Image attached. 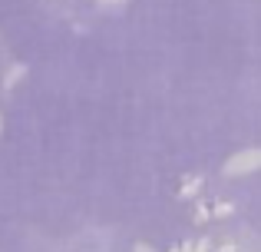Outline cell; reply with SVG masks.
Listing matches in <instances>:
<instances>
[{
	"mask_svg": "<svg viewBox=\"0 0 261 252\" xmlns=\"http://www.w3.org/2000/svg\"><path fill=\"white\" fill-rule=\"evenodd\" d=\"M212 216H215V209H212V206H205V202H198V206H195V222H208Z\"/></svg>",
	"mask_w": 261,
	"mask_h": 252,
	"instance_id": "cell-5",
	"label": "cell"
},
{
	"mask_svg": "<svg viewBox=\"0 0 261 252\" xmlns=\"http://www.w3.org/2000/svg\"><path fill=\"white\" fill-rule=\"evenodd\" d=\"M202 176H185L182 182H178V199H195L198 189H202Z\"/></svg>",
	"mask_w": 261,
	"mask_h": 252,
	"instance_id": "cell-2",
	"label": "cell"
},
{
	"mask_svg": "<svg viewBox=\"0 0 261 252\" xmlns=\"http://www.w3.org/2000/svg\"><path fill=\"white\" fill-rule=\"evenodd\" d=\"M169 252H182V242H178V246H172V249H169Z\"/></svg>",
	"mask_w": 261,
	"mask_h": 252,
	"instance_id": "cell-9",
	"label": "cell"
},
{
	"mask_svg": "<svg viewBox=\"0 0 261 252\" xmlns=\"http://www.w3.org/2000/svg\"><path fill=\"white\" fill-rule=\"evenodd\" d=\"M23 77H27V66L23 63H13L10 70H7V77H4V90H13V86H17Z\"/></svg>",
	"mask_w": 261,
	"mask_h": 252,
	"instance_id": "cell-4",
	"label": "cell"
},
{
	"mask_svg": "<svg viewBox=\"0 0 261 252\" xmlns=\"http://www.w3.org/2000/svg\"><path fill=\"white\" fill-rule=\"evenodd\" d=\"M212 209H215V219H225V216L235 213V206H231V202H215Z\"/></svg>",
	"mask_w": 261,
	"mask_h": 252,
	"instance_id": "cell-6",
	"label": "cell"
},
{
	"mask_svg": "<svg viewBox=\"0 0 261 252\" xmlns=\"http://www.w3.org/2000/svg\"><path fill=\"white\" fill-rule=\"evenodd\" d=\"M0 133H4V117H0Z\"/></svg>",
	"mask_w": 261,
	"mask_h": 252,
	"instance_id": "cell-10",
	"label": "cell"
},
{
	"mask_svg": "<svg viewBox=\"0 0 261 252\" xmlns=\"http://www.w3.org/2000/svg\"><path fill=\"white\" fill-rule=\"evenodd\" d=\"M215 252H238L235 242H222V246H215Z\"/></svg>",
	"mask_w": 261,
	"mask_h": 252,
	"instance_id": "cell-7",
	"label": "cell"
},
{
	"mask_svg": "<svg viewBox=\"0 0 261 252\" xmlns=\"http://www.w3.org/2000/svg\"><path fill=\"white\" fill-rule=\"evenodd\" d=\"M182 252H215V242L208 236H198V239H185L182 242Z\"/></svg>",
	"mask_w": 261,
	"mask_h": 252,
	"instance_id": "cell-3",
	"label": "cell"
},
{
	"mask_svg": "<svg viewBox=\"0 0 261 252\" xmlns=\"http://www.w3.org/2000/svg\"><path fill=\"white\" fill-rule=\"evenodd\" d=\"M133 252H155V249H152V246H146V242H136V249H133Z\"/></svg>",
	"mask_w": 261,
	"mask_h": 252,
	"instance_id": "cell-8",
	"label": "cell"
},
{
	"mask_svg": "<svg viewBox=\"0 0 261 252\" xmlns=\"http://www.w3.org/2000/svg\"><path fill=\"white\" fill-rule=\"evenodd\" d=\"M261 169V146H248L242 153H235L231 159H225L222 176L225 179H238V176H251Z\"/></svg>",
	"mask_w": 261,
	"mask_h": 252,
	"instance_id": "cell-1",
	"label": "cell"
}]
</instances>
